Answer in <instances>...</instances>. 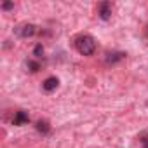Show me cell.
<instances>
[{
    "label": "cell",
    "instance_id": "obj_1",
    "mask_svg": "<svg viewBox=\"0 0 148 148\" xmlns=\"http://www.w3.org/2000/svg\"><path fill=\"white\" fill-rule=\"evenodd\" d=\"M75 49L82 56H91L96 51V42L91 35H80V37L75 38Z\"/></svg>",
    "mask_w": 148,
    "mask_h": 148
},
{
    "label": "cell",
    "instance_id": "obj_2",
    "mask_svg": "<svg viewBox=\"0 0 148 148\" xmlns=\"http://www.w3.org/2000/svg\"><path fill=\"white\" fill-rule=\"evenodd\" d=\"M16 33H18L19 37H23V38H28V37H33V35L37 33V26L32 25V23H26V25L18 26V28H16Z\"/></svg>",
    "mask_w": 148,
    "mask_h": 148
},
{
    "label": "cell",
    "instance_id": "obj_3",
    "mask_svg": "<svg viewBox=\"0 0 148 148\" xmlns=\"http://www.w3.org/2000/svg\"><path fill=\"white\" fill-rule=\"evenodd\" d=\"M98 14H99V18L101 19H110V16H112V4L110 2H101L99 5H98Z\"/></svg>",
    "mask_w": 148,
    "mask_h": 148
},
{
    "label": "cell",
    "instance_id": "obj_4",
    "mask_svg": "<svg viewBox=\"0 0 148 148\" xmlns=\"http://www.w3.org/2000/svg\"><path fill=\"white\" fill-rule=\"evenodd\" d=\"M28 122H30V115H28L25 110L16 112V115H14V119H12V124H14V125H25V124H28Z\"/></svg>",
    "mask_w": 148,
    "mask_h": 148
},
{
    "label": "cell",
    "instance_id": "obj_5",
    "mask_svg": "<svg viewBox=\"0 0 148 148\" xmlns=\"http://www.w3.org/2000/svg\"><path fill=\"white\" fill-rule=\"evenodd\" d=\"M58 84H59V80H58L56 77H49V79H45V80H44L42 89H44L45 92H52V91L58 87Z\"/></svg>",
    "mask_w": 148,
    "mask_h": 148
},
{
    "label": "cell",
    "instance_id": "obj_6",
    "mask_svg": "<svg viewBox=\"0 0 148 148\" xmlns=\"http://www.w3.org/2000/svg\"><path fill=\"white\" fill-rule=\"evenodd\" d=\"M124 58H125L124 52H110V54H106V63H117Z\"/></svg>",
    "mask_w": 148,
    "mask_h": 148
},
{
    "label": "cell",
    "instance_id": "obj_7",
    "mask_svg": "<svg viewBox=\"0 0 148 148\" xmlns=\"http://www.w3.org/2000/svg\"><path fill=\"white\" fill-rule=\"evenodd\" d=\"M37 131H40V132L47 134V132L51 131V125H49V122H47V120H38V122H37Z\"/></svg>",
    "mask_w": 148,
    "mask_h": 148
},
{
    "label": "cell",
    "instance_id": "obj_8",
    "mask_svg": "<svg viewBox=\"0 0 148 148\" xmlns=\"http://www.w3.org/2000/svg\"><path fill=\"white\" fill-rule=\"evenodd\" d=\"M42 54H44V47H42V44H37L35 49H33V56L35 58H40Z\"/></svg>",
    "mask_w": 148,
    "mask_h": 148
},
{
    "label": "cell",
    "instance_id": "obj_9",
    "mask_svg": "<svg viewBox=\"0 0 148 148\" xmlns=\"http://www.w3.org/2000/svg\"><path fill=\"white\" fill-rule=\"evenodd\" d=\"M26 64H28V68H30V71H37V70H38V68H40V66H38V63H37V61H28V63H26Z\"/></svg>",
    "mask_w": 148,
    "mask_h": 148
},
{
    "label": "cell",
    "instance_id": "obj_10",
    "mask_svg": "<svg viewBox=\"0 0 148 148\" xmlns=\"http://www.w3.org/2000/svg\"><path fill=\"white\" fill-rule=\"evenodd\" d=\"M11 7H14V4H12V2H4V4H2V9H4V11L11 9Z\"/></svg>",
    "mask_w": 148,
    "mask_h": 148
},
{
    "label": "cell",
    "instance_id": "obj_11",
    "mask_svg": "<svg viewBox=\"0 0 148 148\" xmlns=\"http://www.w3.org/2000/svg\"><path fill=\"white\" fill-rule=\"evenodd\" d=\"M141 141V145H143V148H148V136H145L143 139H139Z\"/></svg>",
    "mask_w": 148,
    "mask_h": 148
}]
</instances>
